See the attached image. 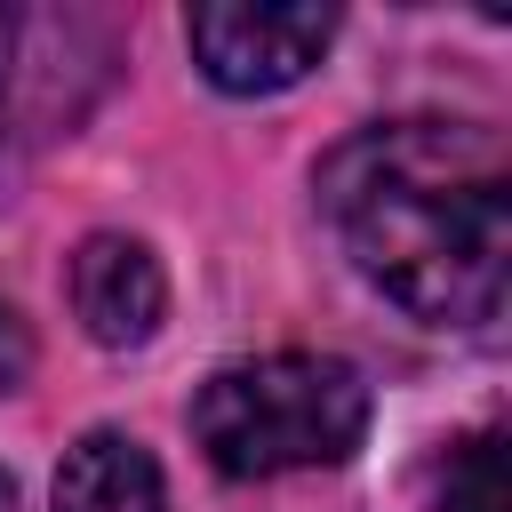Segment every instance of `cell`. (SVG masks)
I'll return each mask as SVG.
<instances>
[{"mask_svg":"<svg viewBox=\"0 0 512 512\" xmlns=\"http://www.w3.org/2000/svg\"><path fill=\"white\" fill-rule=\"evenodd\" d=\"M320 208L344 256L416 320L488 336L512 272V168L472 120L360 128L320 160Z\"/></svg>","mask_w":512,"mask_h":512,"instance_id":"obj_1","label":"cell"},{"mask_svg":"<svg viewBox=\"0 0 512 512\" xmlns=\"http://www.w3.org/2000/svg\"><path fill=\"white\" fill-rule=\"evenodd\" d=\"M360 432H368V384L352 360L328 352H272V360L216 368L192 400V440L224 480L344 464Z\"/></svg>","mask_w":512,"mask_h":512,"instance_id":"obj_2","label":"cell"},{"mask_svg":"<svg viewBox=\"0 0 512 512\" xmlns=\"http://www.w3.org/2000/svg\"><path fill=\"white\" fill-rule=\"evenodd\" d=\"M112 72V24L88 8H0V200L88 120Z\"/></svg>","mask_w":512,"mask_h":512,"instance_id":"obj_3","label":"cell"},{"mask_svg":"<svg viewBox=\"0 0 512 512\" xmlns=\"http://www.w3.org/2000/svg\"><path fill=\"white\" fill-rule=\"evenodd\" d=\"M192 56L224 96H272L296 88L328 40H336V8L320 0H200L192 8Z\"/></svg>","mask_w":512,"mask_h":512,"instance_id":"obj_4","label":"cell"},{"mask_svg":"<svg viewBox=\"0 0 512 512\" xmlns=\"http://www.w3.org/2000/svg\"><path fill=\"white\" fill-rule=\"evenodd\" d=\"M72 312L80 328L104 344V352H128V344H152L160 312H168V280H160V256L128 232H88L72 248Z\"/></svg>","mask_w":512,"mask_h":512,"instance_id":"obj_5","label":"cell"},{"mask_svg":"<svg viewBox=\"0 0 512 512\" xmlns=\"http://www.w3.org/2000/svg\"><path fill=\"white\" fill-rule=\"evenodd\" d=\"M56 512H168V488L128 432H80L56 472Z\"/></svg>","mask_w":512,"mask_h":512,"instance_id":"obj_6","label":"cell"},{"mask_svg":"<svg viewBox=\"0 0 512 512\" xmlns=\"http://www.w3.org/2000/svg\"><path fill=\"white\" fill-rule=\"evenodd\" d=\"M440 512H512L504 440L496 432H472V440L448 448V464H440Z\"/></svg>","mask_w":512,"mask_h":512,"instance_id":"obj_7","label":"cell"},{"mask_svg":"<svg viewBox=\"0 0 512 512\" xmlns=\"http://www.w3.org/2000/svg\"><path fill=\"white\" fill-rule=\"evenodd\" d=\"M24 368H32V336H24V320L0 304V392H16Z\"/></svg>","mask_w":512,"mask_h":512,"instance_id":"obj_8","label":"cell"},{"mask_svg":"<svg viewBox=\"0 0 512 512\" xmlns=\"http://www.w3.org/2000/svg\"><path fill=\"white\" fill-rule=\"evenodd\" d=\"M0 512H16V488H8V472H0Z\"/></svg>","mask_w":512,"mask_h":512,"instance_id":"obj_9","label":"cell"}]
</instances>
